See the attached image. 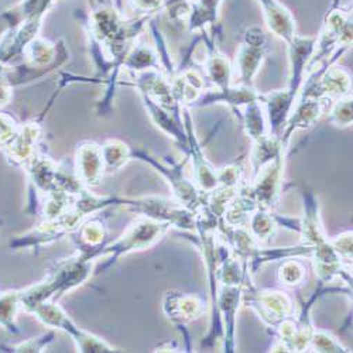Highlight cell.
Masks as SVG:
<instances>
[{
	"label": "cell",
	"instance_id": "1",
	"mask_svg": "<svg viewBox=\"0 0 353 353\" xmlns=\"http://www.w3.org/2000/svg\"><path fill=\"white\" fill-rule=\"evenodd\" d=\"M95 263V260L83 257L79 252L70 259L57 263L43 281L19 291L21 308L27 312H33L40 304L55 301L67 291L82 285L91 277Z\"/></svg>",
	"mask_w": 353,
	"mask_h": 353
},
{
	"label": "cell",
	"instance_id": "2",
	"mask_svg": "<svg viewBox=\"0 0 353 353\" xmlns=\"http://www.w3.org/2000/svg\"><path fill=\"white\" fill-rule=\"evenodd\" d=\"M170 229L171 225L168 222H160L150 218L134 221L122 233V236L119 239H116L112 243L108 242L99 250V257L109 256V260L105 263L103 269L112 266V264H114L123 254L145 250L154 246L157 242L161 241V238Z\"/></svg>",
	"mask_w": 353,
	"mask_h": 353
},
{
	"label": "cell",
	"instance_id": "3",
	"mask_svg": "<svg viewBox=\"0 0 353 353\" xmlns=\"http://www.w3.org/2000/svg\"><path fill=\"white\" fill-rule=\"evenodd\" d=\"M40 322L51 330H61L67 332L77 345L78 352H114V347L101 338L82 331L75 325V322L65 314V311L55 304V301H47L33 310Z\"/></svg>",
	"mask_w": 353,
	"mask_h": 353
},
{
	"label": "cell",
	"instance_id": "4",
	"mask_svg": "<svg viewBox=\"0 0 353 353\" xmlns=\"http://www.w3.org/2000/svg\"><path fill=\"white\" fill-rule=\"evenodd\" d=\"M269 50V39L263 28L252 26L246 28L243 40L236 51L234 68L239 85L253 86V79L257 75Z\"/></svg>",
	"mask_w": 353,
	"mask_h": 353
},
{
	"label": "cell",
	"instance_id": "5",
	"mask_svg": "<svg viewBox=\"0 0 353 353\" xmlns=\"http://www.w3.org/2000/svg\"><path fill=\"white\" fill-rule=\"evenodd\" d=\"M243 288H246V291L243 290L242 300H245L248 307L257 312V315L268 327L277 330L284 319L292 316V301L284 291H257L253 285H250V288L243 285Z\"/></svg>",
	"mask_w": 353,
	"mask_h": 353
},
{
	"label": "cell",
	"instance_id": "6",
	"mask_svg": "<svg viewBox=\"0 0 353 353\" xmlns=\"http://www.w3.org/2000/svg\"><path fill=\"white\" fill-rule=\"evenodd\" d=\"M284 157L285 153L280 154L266 167H263L248 185V191L253 198L257 210L273 211L276 208L283 187Z\"/></svg>",
	"mask_w": 353,
	"mask_h": 353
},
{
	"label": "cell",
	"instance_id": "7",
	"mask_svg": "<svg viewBox=\"0 0 353 353\" xmlns=\"http://www.w3.org/2000/svg\"><path fill=\"white\" fill-rule=\"evenodd\" d=\"M132 156L137 157L139 160L149 163L150 165L157 168V171L164 176V179L168 180V184L171 185V190L174 192L176 203H180L181 207H184L192 212H195L199 208V205L203 201V192H201V190L195 184H192V181H190L184 175V172H183L184 164H176V165L168 167V165L159 163L150 154H147L140 150L139 152L133 150Z\"/></svg>",
	"mask_w": 353,
	"mask_h": 353
},
{
	"label": "cell",
	"instance_id": "8",
	"mask_svg": "<svg viewBox=\"0 0 353 353\" xmlns=\"http://www.w3.org/2000/svg\"><path fill=\"white\" fill-rule=\"evenodd\" d=\"M316 44V36H299L287 44L288 47V60H290V77L287 91L291 94L294 99H297L303 82L305 81L307 68L310 64L311 57L314 54Z\"/></svg>",
	"mask_w": 353,
	"mask_h": 353
},
{
	"label": "cell",
	"instance_id": "9",
	"mask_svg": "<svg viewBox=\"0 0 353 353\" xmlns=\"http://www.w3.org/2000/svg\"><path fill=\"white\" fill-rule=\"evenodd\" d=\"M328 105L330 102L325 99L299 95L280 137L283 144L285 147L288 145L290 139L296 130H304L311 128L314 123H316L319 121V117L328 108Z\"/></svg>",
	"mask_w": 353,
	"mask_h": 353
},
{
	"label": "cell",
	"instance_id": "10",
	"mask_svg": "<svg viewBox=\"0 0 353 353\" xmlns=\"http://www.w3.org/2000/svg\"><path fill=\"white\" fill-rule=\"evenodd\" d=\"M105 175L101 145L85 141L78 145L75 153V176L85 188H95Z\"/></svg>",
	"mask_w": 353,
	"mask_h": 353
},
{
	"label": "cell",
	"instance_id": "11",
	"mask_svg": "<svg viewBox=\"0 0 353 353\" xmlns=\"http://www.w3.org/2000/svg\"><path fill=\"white\" fill-rule=\"evenodd\" d=\"M259 102L266 110L269 134L281 137L288 116L292 110L296 99L285 90L272 91L269 94H259Z\"/></svg>",
	"mask_w": 353,
	"mask_h": 353
},
{
	"label": "cell",
	"instance_id": "12",
	"mask_svg": "<svg viewBox=\"0 0 353 353\" xmlns=\"http://www.w3.org/2000/svg\"><path fill=\"white\" fill-rule=\"evenodd\" d=\"M269 30L285 44L296 36V20L280 0H257Z\"/></svg>",
	"mask_w": 353,
	"mask_h": 353
},
{
	"label": "cell",
	"instance_id": "13",
	"mask_svg": "<svg viewBox=\"0 0 353 353\" xmlns=\"http://www.w3.org/2000/svg\"><path fill=\"white\" fill-rule=\"evenodd\" d=\"M163 308L168 319L176 327L183 328L185 323L199 318L203 312V303L201 297L183 292H167L164 297Z\"/></svg>",
	"mask_w": 353,
	"mask_h": 353
},
{
	"label": "cell",
	"instance_id": "14",
	"mask_svg": "<svg viewBox=\"0 0 353 353\" xmlns=\"http://www.w3.org/2000/svg\"><path fill=\"white\" fill-rule=\"evenodd\" d=\"M300 232L304 245L308 246H318L328 241L319 218L318 201L312 191H304V218L300 221Z\"/></svg>",
	"mask_w": 353,
	"mask_h": 353
},
{
	"label": "cell",
	"instance_id": "15",
	"mask_svg": "<svg viewBox=\"0 0 353 353\" xmlns=\"http://www.w3.org/2000/svg\"><path fill=\"white\" fill-rule=\"evenodd\" d=\"M26 168L28 175H30L34 192L47 195L57 188L58 165L51 159L46 156H33V159L26 164Z\"/></svg>",
	"mask_w": 353,
	"mask_h": 353
},
{
	"label": "cell",
	"instance_id": "16",
	"mask_svg": "<svg viewBox=\"0 0 353 353\" xmlns=\"http://www.w3.org/2000/svg\"><path fill=\"white\" fill-rule=\"evenodd\" d=\"M285 152L287 147L283 144L281 139L272 134H266L253 141V150L250 153L252 179L263 167H266L269 163H272Z\"/></svg>",
	"mask_w": 353,
	"mask_h": 353
},
{
	"label": "cell",
	"instance_id": "17",
	"mask_svg": "<svg viewBox=\"0 0 353 353\" xmlns=\"http://www.w3.org/2000/svg\"><path fill=\"white\" fill-rule=\"evenodd\" d=\"M101 152L105 174H113L119 171L133 157V150L121 140H108L103 145H101Z\"/></svg>",
	"mask_w": 353,
	"mask_h": 353
},
{
	"label": "cell",
	"instance_id": "18",
	"mask_svg": "<svg viewBox=\"0 0 353 353\" xmlns=\"http://www.w3.org/2000/svg\"><path fill=\"white\" fill-rule=\"evenodd\" d=\"M242 121L246 134L250 137L252 141H256L260 137L269 134L266 113H264V109L259 101H254L245 106Z\"/></svg>",
	"mask_w": 353,
	"mask_h": 353
},
{
	"label": "cell",
	"instance_id": "19",
	"mask_svg": "<svg viewBox=\"0 0 353 353\" xmlns=\"http://www.w3.org/2000/svg\"><path fill=\"white\" fill-rule=\"evenodd\" d=\"M20 308L19 291H6L0 294V327L13 335L20 334L16 323V316Z\"/></svg>",
	"mask_w": 353,
	"mask_h": 353
},
{
	"label": "cell",
	"instance_id": "20",
	"mask_svg": "<svg viewBox=\"0 0 353 353\" xmlns=\"http://www.w3.org/2000/svg\"><path fill=\"white\" fill-rule=\"evenodd\" d=\"M246 228L250 230L254 239L259 243H261V242H266L268 239H270L273 236V233L277 228V219L272 214V211L256 210L249 216Z\"/></svg>",
	"mask_w": 353,
	"mask_h": 353
},
{
	"label": "cell",
	"instance_id": "21",
	"mask_svg": "<svg viewBox=\"0 0 353 353\" xmlns=\"http://www.w3.org/2000/svg\"><path fill=\"white\" fill-rule=\"evenodd\" d=\"M122 67L136 72H141L145 70H159V55L153 48L141 46L128 54Z\"/></svg>",
	"mask_w": 353,
	"mask_h": 353
},
{
	"label": "cell",
	"instance_id": "22",
	"mask_svg": "<svg viewBox=\"0 0 353 353\" xmlns=\"http://www.w3.org/2000/svg\"><path fill=\"white\" fill-rule=\"evenodd\" d=\"M352 95L334 101L328 112V122L336 128H349L352 126Z\"/></svg>",
	"mask_w": 353,
	"mask_h": 353
},
{
	"label": "cell",
	"instance_id": "23",
	"mask_svg": "<svg viewBox=\"0 0 353 353\" xmlns=\"http://www.w3.org/2000/svg\"><path fill=\"white\" fill-rule=\"evenodd\" d=\"M305 272L307 270L301 261L285 259L279 270V280L287 287H297L305 280Z\"/></svg>",
	"mask_w": 353,
	"mask_h": 353
},
{
	"label": "cell",
	"instance_id": "24",
	"mask_svg": "<svg viewBox=\"0 0 353 353\" xmlns=\"http://www.w3.org/2000/svg\"><path fill=\"white\" fill-rule=\"evenodd\" d=\"M243 174H245V170L241 163H234L228 167H222L216 170L218 185L229 187V188H241Z\"/></svg>",
	"mask_w": 353,
	"mask_h": 353
},
{
	"label": "cell",
	"instance_id": "25",
	"mask_svg": "<svg viewBox=\"0 0 353 353\" xmlns=\"http://www.w3.org/2000/svg\"><path fill=\"white\" fill-rule=\"evenodd\" d=\"M314 352H349L342 347V345L330 334L322 331H314L310 342V347Z\"/></svg>",
	"mask_w": 353,
	"mask_h": 353
},
{
	"label": "cell",
	"instance_id": "26",
	"mask_svg": "<svg viewBox=\"0 0 353 353\" xmlns=\"http://www.w3.org/2000/svg\"><path fill=\"white\" fill-rule=\"evenodd\" d=\"M54 338H55L54 331H50L41 336L32 338L17 345L5 346L3 349H8V352H43V349L47 347L54 341Z\"/></svg>",
	"mask_w": 353,
	"mask_h": 353
},
{
	"label": "cell",
	"instance_id": "27",
	"mask_svg": "<svg viewBox=\"0 0 353 353\" xmlns=\"http://www.w3.org/2000/svg\"><path fill=\"white\" fill-rule=\"evenodd\" d=\"M334 250L338 253V256L346 261V263H352V230H347L339 236H336L335 239L330 241Z\"/></svg>",
	"mask_w": 353,
	"mask_h": 353
},
{
	"label": "cell",
	"instance_id": "28",
	"mask_svg": "<svg viewBox=\"0 0 353 353\" xmlns=\"http://www.w3.org/2000/svg\"><path fill=\"white\" fill-rule=\"evenodd\" d=\"M133 8L139 12H143L147 14L157 13L164 8V0H130Z\"/></svg>",
	"mask_w": 353,
	"mask_h": 353
},
{
	"label": "cell",
	"instance_id": "29",
	"mask_svg": "<svg viewBox=\"0 0 353 353\" xmlns=\"http://www.w3.org/2000/svg\"><path fill=\"white\" fill-rule=\"evenodd\" d=\"M2 223H3V221H0V226H2Z\"/></svg>",
	"mask_w": 353,
	"mask_h": 353
}]
</instances>
